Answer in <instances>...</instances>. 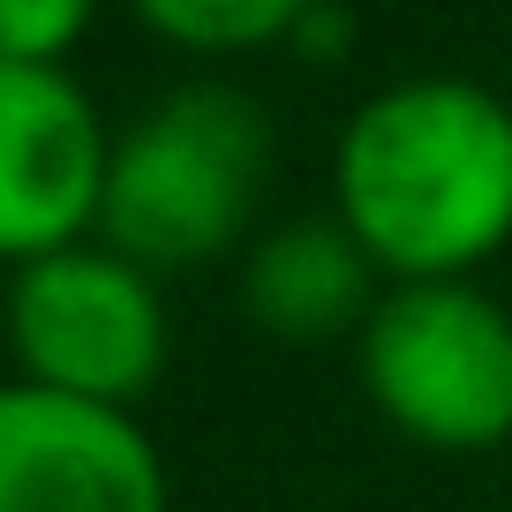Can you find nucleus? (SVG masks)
<instances>
[{"label": "nucleus", "mask_w": 512, "mask_h": 512, "mask_svg": "<svg viewBox=\"0 0 512 512\" xmlns=\"http://www.w3.org/2000/svg\"><path fill=\"white\" fill-rule=\"evenodd\" d=\"M332 219L392 287L475 279L512 241V106L467 76L384 83L339 128Z\"/></svg>", "instance_id": "1"}, {"label": "nucleus", "mask_w": 512, "mask_h": 512, "mask_svg": "<svg viewBox=\"0 0 512 512\" xmlns=\"http://www.w3.org/2000/svg\"><path fill=\"white\" fill-rule=\"evenodd\" d=\"M272 128L256 98L226 83L166 91L151 113L113 136L106 196H98V241L136 256L144 272H189L241 241L264 196Z\"/></svg>", "instance_id": "2"}, {"label": "nucleus", "mask_w": 512, "mask_h": 512, "mask_svg": "<svg viewBox=\"0 0 512 512\" xmlns=\"http://www.w3.org/2000/svg\"><path fill=\"white\" fill-rule=\"evenodd\" d=\"M354 369L407 445L497 452L512 437V309L475 279L384 287L354 332Z\"/></svg>", "instance_id": "3"}, {"label": "nucleus", "mask_w": 512, "mask_h": 512, "mask_svg": "<svg viewBox=\"0 0 512 512\" xmlns=\"http://www.w3.org/2000/svg\"><path fill=\"white\" fill-rule=\"evenodd\" d=\"M8 354L23 384L91 407H136L174 354L159 272H144L106 241H76L23 264L8 287Z\"/></svg>", "instance_id": "4"}, {"label": "nucleus", "mask_w": 512, "mask_h": 512, "mask_svg": "<svg viewBox=\"0 0 512 512\" xmlns=\"http://www.w3.org/2000/svg\"><path fill=\"white\" fill-rule=\"evenodd\" d=\"M113 136L61 61H0V264L98 234Z\"/></svg>", "instance_id": "5"}, {"label": "nucleus", "mask_w": 512, "mask_h": 512, "mask_svg": "<svg viewBox=\"0 0 512 512\" xmlns=\"http://www.w3.org/2000/svg\"><path fill=\"white\" fill-rule=\"evenodd\" d=\"M0 512H174L151 430L46 384H0Z\"/></svg>", "instance_id": "6"}, {"label": "nucleus", "mask_w": 512, "mask_h": 512, "mask_svg": "<svg viewBox=\"0 0 512 512\" xmlns=\"http://www.w3.org/2000/svg\"><path fill=\"white\" fill-rule=\"evenodd\" d=\"M377 279L384 272L369 264V249L339 219H294V226H272L249 249L241 309L287 347H317V339L362 332L369 309L384 302Z\"/></svg>", "instance_id": "7"}, {"label": "nucleus", "mask_w": 512, "mask_h": 512, "mask_svg": "<svg viewBox=\"0 0 512 512\" xmlns=\"http://www.w3.org/2000/svg\"><path fill=\"white\" fill-rule=\"evenodd\" d=\"M166 46L189 53H249L272 46V38H294V23L317 8V0H128Z\"/></svg>", "instance_id": "8"}, {"label": "nucleus", "mask_w": 512, "mask_h": 512, "mask_svg": "<svg viewBox=\"0 0 512 512\" xmlns=\"http://www.w3.org/2000/svg\"><path fill=\"white\" fill-rule=\"evenodd\" d=\"M98 0H0V61H61Z\"/></svg>", "instance_id": "9"}, {"label": "nucleus", "mask_w": 512, "mask_h": 512, "mask_svg": "<svg viewBox=\"0 0 512 512\" xmlns=\"http://www.w3.org/2000/svg\"><path fill=\"white\" fill-rule=\"evenodd\" d=\"M294 46H302L309 61H339V46H347V16H339L332 0H317V8L294 23Z\"/></svg>", "instance_id": "10"}]
</instances>
